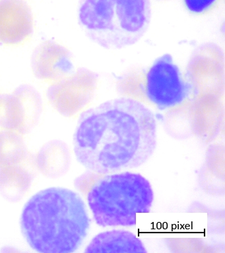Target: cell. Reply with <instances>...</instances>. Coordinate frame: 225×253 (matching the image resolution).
<instances>
[{
    "instance_id": "cell-1",
    "label": "cell",
    "mask_w": 225,
    "mask_h": 253,
    "mask_svg": "<svg viewBox=\"0 0 225 253\" xmlns=\"http://www.w3.org/2000/svg\"><path fill=\"white\" fill-rule=\"evenodd\" d=\"M157 147V121L145 105L128 98L106 101L80 115L74 136L77 160L100 175L145 164Z\"/></svg>"
},
{
    "instance_id": "cell-2",
    "label": "cell",
    "mask_w": 225,
    "mask_h": 253,
    "mask_svg": "<svg viewBox=\"0 0 225 253\" xmlns=\"http://www.w3.org/2000/svg\"><path fill=\"white\" fill-rule=\"evenodd\" d=\"M90 219L84 200L72 190L50 187L33 195L23 207L21 232L33 250L71 253L80 248Z\"/></svg>"
},
{
    "instance_id": "cell-3",
    "label": "cell",
    "mask_w": 225,
    "mask_h": 253,
    "mask_svg": "<svg viewBox=\"0 0 225 253\" xmlns=\"http://www.w3.org/2000/svg\"><path fill=\"white\" fill-rule=\"evenodd\" d=\"M149 0H80L78 21L100 47L119 49L137 43L151 21Z\"/></svg>"
},
{
    "instance_id": "cell-4",
    "label": "cell",
    "mask_w": 225,
    "mask_h": 253,
    "mask_svg": "<svg viewBox=\"0 0 225 253\" xmlns=\"http://www.w3.org/2000/svg\"><path fill=\"white\" fill-rule=\"evenodd\" d=\"M103 175L92 184L87 197L96 224L135 226L137 213H149L153 207L151 183L141 174L130 171Z\"/></svg>"
},
{
    "instance_id": "cell-5",
    "label": "cell",
    "mask_w": 225,
    "mask_h": 253,
    "mask_svg": "<svg viewBox=\"0 0 225 253\" xmlns=\"http://www.w3.org/2000/svg\"><path fill=\"white\" fill-rule=\"evenodd\" d=\"M191 88L168 53L156 59L146 75V96L161 110L181 104L188 98Z\"/></svg>"
},
{
    "instance_id": "cell-6",
    "label": "cell",
    "mask_w": 225,
    "mask_h": 253,
    "mask_svg": "<svg viewBox=\"0 0 225 253\" xmlns=\"http://www.w3.org/2000/svg\"><path fill=\"white\" fill-rule=\"evenodd\" d=\"M42 110L38 91L31 85H21L12 94H0V126L27 133L37 124Z\"/></svg>"
},
{
    "instance_id": "cell-7",
    "label": "cell",
    "mask_w": 225,
    "mask_h": 253,
    "mask_svg": "<svg viewBox=\"0 0 225 253\" xmlns=\"http://www.w3.org/2000/svg\"><path fill=\"white\" fill-rule=\"evenodd\" d=\"M31 67L35 76L39 80L56 82L74 71L72 53L56 42H43L33 51Z\"/></svg>"
},
{
    "instance_id": "cell-8",
    "label": "cell",
    "mask_w": 225,
    "mask_h": 253,
    "mask_svg": "<svg viewBox=\"0 0 225 253\" xmlns=\"http://www.w3.org/2000/svg\"><path fill=\"white\" fill-rule=\"evenodd\" d=\"M33 33V18L25 0H0V43L18 45Z\"/></svg>"
},
{
    "instance_id": "cell-9",
    "label": "cell",
    "mask_w": 225,
    "mask_h": 253,
    "mask_svg": "<svg viewBox=\"0 0 225 253\" xmlns=\"http://www.w3.org/2000/svg\"><path fill=\"white\" fill-rule=\"evenodd\" d=\"M141 239L130 231L114 229L98 233L86 247V253H146Z\"/></svg>"
},
{
    "instance_id": "cell-10",
    "label": "cell",
    "mask_w": 225,
    "mask_h": 253,
    "mask_svg": "<svg viewBox=\"0 0 225 253\" xmlns=\"http://www.w3.org/2000/svg\"><path fill=\"white\" fill-rule=\"evenodd\" d=\"M84 71L78 70L72 76H67L51 84L47 90L49 102L61 115L70 116L80 105L79 90L82 86Z\"/></svg>"
},
{
    "instance_id": "cell-11",
    "label": "cell",
    "mask_w": 225,
    "mask_h": 253,
    "mask_svg": "<svg viewBox=\"0 0 225 253\" xmlns=\"http://www.w3.org/2000/svg\"><path fill=\"white\" fill-rule=\"evenodd\" d=\"M19 164H0V191L6 199L17 201L30 185L28 172Z\"/></svg>"
},
{
    "instance_id": "cell-12",
    "label": "cell",
    "mask_w": 225,
    "mask_h": 253,
    "mask_svg": "<svg viewBox=\"0 0 225 253\" xmlns=\"http://www.w3.org/2000/svg\"><path fill=\"white\" fill-rule=\"evenodd\" d=\"M68 148L59 140L49 142L42 148L37 157V165L48 177H58L64 173L68 164Z\"/></svg>"
},
{
    "instance_id": "cell-13",
    "label": "cell",
    "mask_w": 225,
    "mask_h": 253,
    "mask_svg": "<svg viewBox=\"0 0 225 253\" xmlns=\"http://www.w3.org/2000/svg\"><path fill=\"white\" fill-rule=\"evenodd\" d=\"M26 155L22 138L13 130L0 131V164H19Z\"/></svg>"
},
{
    "instance_id": "cell-14",
    "label": "cell",
    "mask_w": 225,
    "mask_h": 253,
    "mask_svg": "<svg viewBox=\"0 0 225 253\" xmlns=\"http://www.w3.org/2000/svg\"><path fill=\"white\" fill-rule=\"evenodd\" d=\"M217 0H184L185 7L193 13H202L214 5Z\"/></svg>"
}]
</instances>
